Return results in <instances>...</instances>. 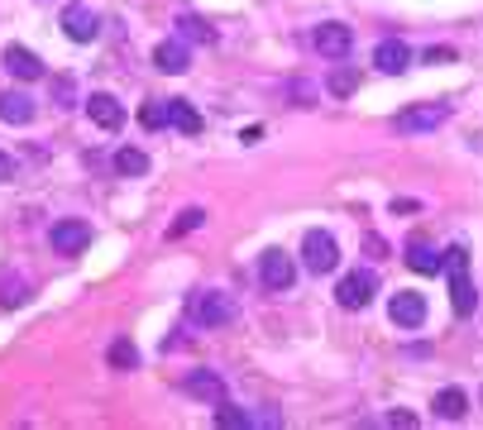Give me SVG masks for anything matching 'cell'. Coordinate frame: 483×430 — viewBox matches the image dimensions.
<instances>
[{
    "label": "cell",
    "instance_id": "30bf717a",
    "mask_svg": "<svg viewBox=\"0 0 483 430\" xmlns=\"http://www.w3.org/2000/svg\"><path fill=\"white\" fill-rule=\"evenodd\" d=\"M63 34L72 38V44H91V38L101 34V24H96V15L87 5H67L63 10Z\"/></svg>",
    "mask_w": 483,
    "mask_h": 430
},
{
    "label": "cell",
    "instance_id": "7c38bea8",
    "mask_svg": "<svg viewBox=\"0 0 483 430\" xmlns=\"http://www.w3.org/2000/svg\"><path fill=\"white\" fill-rule=\"evenodd\" d=\"M187 392L191 397H201V401H225V378H220L216 368H191V378H187Z\"/></svg>",
    "mask_w": 483,
    "mask_h": 430
},
{
    "label": "cell",
    "instance_id": "83f0119b",
    "mask_svg": "<svg viewBox=\"0 0 483 430\" xmlns=\"http://www.w3.org/2000/svg\"><path fill=\"white\" fill-rule=\"evenodd\" d=\"M421 63L445 67V63H454V48H421Z\"/></svg>",
    "mask_w": 483,
    "mask_h": 430
},
{
    "label": "cell",
    "instance_id": "44dd1931",
    "mask_svg": "<svg viewBox=\"0 0 483 430\" xmlns=\"http://www.w3.org/2000/svg\"><path fill=\"white\" fill-rule=\"evenodd\" d=\"M140 124H144L148 134H158L163 124H173V120H168V101H144V110H140Z\"/></svg>",
    "mask_w": 483,
    "mask_h": 430
},
{
    "label": "cell",
    "instance_id": "e0dca14e",
    "mask_svg": "<svg viewBox=\"0 0 483 430\" xmlns=\"http://www.w3.org/2000/svg\"><path fill=\"white\" fill-rule=\"evenodd\" d=\"M407 268H411V273H421V277H431V273H440V268H445V258H440L431 244L411 240V244H407Z\"/></svg>",
    "mask_w": 483,
    "mask_h": 430
},
{
    "label": "cell",
    "instance_id": "603a6c76",
    "mask_svg": "<svg viewBox=\"0 0 483 430\" xmlns=\"http://www.w3.org/2000/svg\"><path fill=\"white\" fill-rule=\"evenodd\" d=\"M326 87H330V96H354L359 91V72H350V67H335Z\"/></svg>",
    "mask_w": 483,
    "mask_h": 430
},
{
    "label": "cell",
    "instance_id": "4dcf8cb0",
    "mask_svg": "<svg viewBox=\"0 0 483 430\" xmlns=\"http://www.w3.org/2000/svg\"><path fill=\"white\" fill-rule=\"evenodd\" d=\"M0 182H15V158L0 154Z\"/></svg>",
    "mask_w": 483,
    "mask_h": 430
},
{
    "label": "cell",
    "instance_id": "9c48e42d",
    "mask_svg": "<svg viewBox=\"0 0 483 430\" xmlns=\"http://www.w3.org/2000/svg\"><path fill=\"white\" fill-rule=\"evenodd\" d=\"M87 115L101 124V130H115L120 134V124H125V105H120L110 91H96V96H87Z\"/></svg>",
    "mask_w": 483,
    "mask_h": 430
},
{
    "label": "cell",
    "instance_id": "d4e9b609",
    "mask_svg": "<svg viewBox=\"0 0 483 430\" xmlns=\"http://www.w3.org/2000/svg\"><path fill=\"white\" fill-rule=\"evenodd\" d=\"M201 220H206V211H197V206H191V211H182V215L173 220V230H168V234H173V240H182L187 230H197V225H201Z\"/></svg>",
    "mask_w": 483,
    "mask_h": 430
},
{
    "label": "cell",
    "instance_id": "484cf974",
    "mask_svg": "<svg viewBox=\"0 0 483 430\" xmlns=\"http://www.w3.org/2000/svg\"><path fill=\"white\" fill-rule=\"evenodd\" d=\"M53 101H58L63 110H72V105H77V91H72V77H58V81H53Z\"/></svg>",
    "mask_w": 483,
    "mask_h": 430
},
{
    "label": "cell",
    "instance_id": "9a60e30c",
    "mask_svg": "<svg viewBox=\"0 0 483 430\" xmlns=\"http://www.w3.org/2000/svg\"><path fill=\"white\" fill-rule=\"evenodd\" d=\"M187 63H191V53L177 44V38H168V44H158L154 48V67L158 72H168V77H177V72H187Z\"/></svg>",
    "mask_w": 483,
    "mask_h": 430
},
{
    "label": "cell",
    "instance_id": "ba28073f",
    "mask_svg": "<svg viewBox=\"0 0 483 430\" xmlns=\"http://www.w3.org/2000/svg\"><path fill=\"white\" fill-rule=\"evenodd\" d=\"M374 67L383 77H402L411 67V48L402 44V38H383V44L374 48Z\"/></svg>",
    "mask_w": 483,
    "mask_h": 430
},
{
    "label": "cell",
    "instance_id": "d6986e66",
    "mask_svg": "<svg viewBox=\"0 0 483 430\" xmlns=\"http://www.w3.org/2000/svg\"><path fill=\"white\" fill-rule=\"evenodd\" d=\"M168 120H173V130H182L187 139L201 134V115H197V110H191L187 101H168Z\"/></svg>",
    "mask_w": 483,
    "mask_h": 430
},
{
    "label": "cell",
    "instance_id": "ffe728a7",
    "mask_svg": "<svg viewBox=\"0 0 483 430\" xmlns=\"http://www.w3.org/2000/svg\"><path fill=\"white\" fill-rule=\"evenodd\" d=\"M115 173L120 177H144L148 173V158L140 148H115Z\"/></svg>",
    "mask_w": 483,
    "mask_h": 430
},
{
    "label": "cell",
    "instance_id": "4316f807",
    "mask_svg": "<svg viewBox=\"0 0 483 430\" xmlns=\"http://www.w3.org/2000/svg\"><path fill=\"white\" fill-rule=\"evenodd\" d=\"M440 258H445V268H450V273H464V268H469V249H464V244H450Z\"/></svg>",
    "mask_w": 483,
    "mask_h": 430
},
{
    "label": "cell",
    "instance_id": "7402d4cb",
    "mask_svg": "<svg viewBox=\"0 0 483 430\" xmlns=\"http://www.w3.org/2000/svg\"><path fill=\"white\" fill-rule=\"evenodd\" d=\"M106 358H110V368H140V350H134L130 340H115Z\"/></svg>",
    "mask_w": 483,
    "mask_h": 430
},
{
    "label": "cell",
    "instance_id": "277c9868",
    "mask_svg": "<svg viewBox=\"0 0 483 430\" xmlns=\"http://www.w3.org/2000/svg\"><path fill=\"white\" fill-rule=\"evenodd\" d=\"M311 44H316V53H321V58H350V48H354V34H350V24H335V20H326V24H316Z\"/></svg>",
    "mask_w": 483,
    "mask_h": 430
},
{
    "label": "cell",
    "instance_id": "cb8c5ba5",
    "mask_svg": "<svg viewBox=\"0 0 483 430\" xmlns=\"http://www.w3.org/2000/svg\"><path fill=\"white\" fill-rule=\"evenodd\" d=\"M216 426H254V416L250 411H240V407H225V401H220V411H216Z\"/></svg>",
    "mask_w": 483,
    "mask_h": 430
},
{
    "label": "cell",
    "instance_id": "4fadbf2b",
    "mask_svg": "<svg viewBox=\"0 0 483 430\" xmlns=\"http://www.w3.org/2000/svg\"><path fill=\"white\" fill-rule=\"evenodd\" d=\"M5 72L20 77V81H38V77H44V63H38L24 44H10L5 48Z\"/></svg>",
    "mask_w": 483,
    "mask_h": 430
},
{
    "label": "cell",
    "instance_id": "5bb4252c",
    "mask_svg": "<svg viewBox=\"0 0 483 430\" xmlns=\"http://www.w3.org/2000/svg\"><path fill=\"white\" fill-rule=\"evenodd\" d=\"M431 411L440 416V421H464V411H469L464 387H440V392L431 397Z\"/></svg>",
    "mask_w": 483,
    "mask_h": 430
},
{
    "label": "cell",
    "instance_id": "6da1fadb",
    "mask_svg": "<svg viewBox=\"0 0 483 430\" xmlns=\"http://www.w3.org/2000/svg\"><path fill=\"white\" fill-rule=\"evenodd\" d=\"M187 316H191V325H201V330H216V325H230L234 321V301L225 292H191L187 297Z\"/></svg>",
    "mask_w": 483,
    "mask_h": 430
},
{
    "label": "cell",
    "instance_id": "ac0fdd59",
    "mask_svg": "<svg viewBox=\"0 0 483 430\" xmlns=\"http://www.w3.org/2000/svg\"><path fill=\"white\" fill-rule=\"evenodd\" d=\"M450 307H454V316H474V307H479V292L464 273H450Z\"/></svg>",
    "mask_w": 483,
    "mask_h": 430
},
{
    "label": "cell",
    "instance_id": "2e32d148",
    "mask_svg": "<svg viewBox=\"0 0 483 430\" xmlns=\"http://www.w3.org/2000/svg\"><path fill=\"white\" fill-rule=\"evenodd\" d=\"M0 120L5 124H30L34 120V101L24 91H0Z\"/></svg>",
    "mask_w": 483,
    "mask_h": 430
},
{
    "label": "cell",
    "instance_id": "5b68a950",
    "mask_svg": "<svg viewBox=\"0 0 483 430\" xmlns=\"http://www.w3.org/2000/svg\"><path fill=\"white\" fill-rule=\"evenodd\" d=\"M258 277H264V287H268V292H287V287L297 282V268H292V258H287V254L268 249V254L258 258Z\"/></svg>",
    "mask_w": 483,
    "mask_h": 430
},
{
    "label": "cell",
    "instance_id": "8992f818",
    "mask_svg": "<svg viewBox=\"0 0 483 430\" xmlns=\"http://www.w3.org/2000/svg\"><path fill=\"white\" fill-rule=\"evenodd\" d=\"M48 244H53V254H81V249L91 244V230L81 225V220H58V225L48 230Z\"/></svg>",
    "mask_w": 483,
    "mask_h": 430
},
{
    "label": "cell",
    "instance_id": "f546056e",
    "mask_svg": "<svg viewBox=\"0 0 483 430\" xmlns=\"http://www.w3.org/2000/svg\"><path fill=\"white\" fill-rule=\"evenodd\" d=\"M417 211H421V206H417V201H407V197H397V201H393V215H417Z\"/></svg>",
    "mask_w": 483,
    "mask_h": 430
},
{
    "label": "cell",
    "instance_id": "8fae6325",
    "mask_svg": "<svg viewBox=\"0 0 483 430\" xmlns=\"http://www.w3.org/2000/svg\"><path fill=\"white\" fill-rule=\"evenodd\" d=\"M388 316H393L397 325H407V330L421 325V321H426V297H421V292H397V297L388 301Z\"/></svg>",
    "mask_w": 483,
    "mask_h": 430
},
{
    "label": "cell",
    "instance_id": "52a82bcc",
    "mask_svg": "<svg viewBox=\"0 0 483 430\" xmlns=\"http://www.w3.org/2000/svg\"><path fill=\"white\" fill-rule=\"evenodd\" d=\"M445 115H450V105H407L402 115H397V130L402 134H426V130H436V124H445Z\"/></svg>",
    "mask_w": 483,
    "mask_h": 430
},
{
    "label": "cell",
    "instance_id": "f1b7e54d",
    "mask_svg": "<svg viewBox=\"0 0 483 430\" xmlns=\"http://www.w3.org/2000/svg\"><path fill=\"white\" fill-rule=\"evenodd\" d=\"M364 249H369V258H383V254H388V244H383L378 234H364Z\"/></svg>",
    "mask_w": 483,
    "mask_h": 430
},
{
    "label": "cell",
    "instance_id": "3957f363",
    "mask_svg": "<svg viewBox=\"0 0 483 430\" xmlns=\"http://www.w3.org/2000/svg\"><path fill=\"white\" fill-rule=\"evenodd\" d=\"M374 292H378V277L369 273V268H359V273H350L335 287V301H340L344 311H359V307H369V301H374Z\"/></svg>",
    "mask_w": 483,
    "mask_h": 430
},
{
    "label": "cell",
    "instance_id": "7a4b0ae2",
    "mask_svg": "<svg viewBox=\"0 0 483 430\" xmlns=\"http://www.w3.org/2000/svg\"><path fill=\"white\" fill-rule=\"evenodd\" d=\"M301 254H307V268L311 273H330L340 258V244L330 230H307V240H301Z\"/></svg>",
    "mask_w": 483,
    "mask_h": 430
},
{
    "label": "cell",
    "instance_id": "1f68e13d",
    "mask_svg": "<svg viewBox=\"0 0 483 430\" xmlns=\"http://www.w3.org/2000/svg\"><path fill=\"white\" fill-rule=\"evenodd\" d=\"M388 426H417V416H411V411H393Z\"/></svg>",
    "mask_w": 483,
    "mask_h": 430
}]
</instances>
